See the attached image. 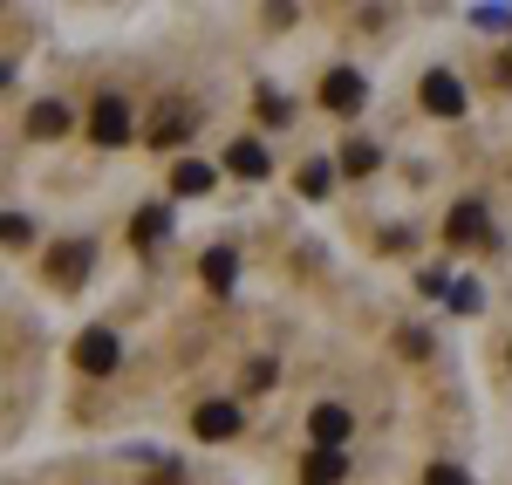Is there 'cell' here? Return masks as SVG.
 I'll use <instances>...</instances> for the list:
<instances>
[{
    "label": "cell",
    "mask_w": 512,
    "mask_h": 485,
    "mask_svg": "<svg viewBox=\"0 0 512 485\" xmlns=\"http://www.w3.org/2000/svg\"><path fill=\"white\" fill-rule=\"evenodd\" d=\"M192 130H198V110L185 103V96H164L158 110H151V123H144V137H151L158 151H171V144H185Z\"/></svg>",
    "instance_id": "obj_1"
},
{
    "label": "cell",
    "mask_w": 512,
    "mask_h": 485,
    "mask_svg": "<svg viewBox=\"0 0 512 485\" xmlns=\"http://www.w3.org/2000/svg\"><path fill=\"white\" fill-rule=\"evenodd\" d=\"M89 144H103V151L130 144V103H123L117 89H103V96H96V110H89Z\"/></svg>",
    "instance_id": "obj_2"
},
{
    "label": "cell",
    "mask_w": 512,
    "mask_h": 485,
    "mask_svg": "<svg viewBox=\"0 0 512 485\" xmlns=\"http://www.w3.org/2000/svg\"><path fill=\"white\" fill-rule=\"evenodd\" d=\"M89 267H96V246L89 240H62V246H48V260H41V274H48L55 287H82Z\"/></svg>",
    "instance_id": "obj_3"
},
{
    "label": "cell",
    "mask_w": 512,
    "mask_h": 485,
    "mask_svg": "<svg viewBox=\"0 0 512 485\" xmlns=\"http://www.w3.org/2000/svg\"><path fill=\"white\" fill-rule=\"evenodd\" d=\"M117 363H123V342L110 335V328H82L76 335V369L82 376H110Z\"/></svg>",
    "instance_id": "obj_4"
},
{
    "label": "cell",
    "mask_w": 512,
    "mask_h": 485,
    "mask_svg": "<svg viewBox=\"0 0 512 485\" xmlns=\"http://www.w3.org/2000/svg\"><path fill=\"white\" fill-rule=\"evenodd\" d=\"M321 103H328L335 117H355V110L369 103V82L355 76V69H328V82H321Z\"/></svg>",
    "instance_id": "obj_5"
},
{
    "label": "cell",
    "mask_w": 512,
    "mask_h": 485,
    "mask_svg": "<svg viewBox=\"0 0 512 485\" xmlns=\"http://www.w3.org/2000/svg\"><path fill=\"white\" fill-rule=\"evenodd\" d=\"M417 96H424V110H431V117H465V82L451 76V69H431Z\"/></svg>",
    "instance_id": "obj_6"
},
{
    "label": "cell",
    "mask_w": 512,
    "mask_h": 485,
    "mask_svg": "<svg viewBox=\"0 0 512 485\" xmlns=\"http://www.w3.org/2000/svg\"><path fill=\"white\" fill-rule=\"evenodd\" d=\"M444 240L451 246H472V240H492V226H485V205L465 199V205H451V219H444Z\"/></svg>",
    "instance_id": "obj_7"
},
{
    "label": "cell",
    "mask_w": 512,
    "mask_h": 485,
    "mask_svg": "<svg viewBox=\"0 0 512 485\" xmlns=\"http://www.w3.org/2000/svg\"><path fill=\"white\" fill-rule=\"evenodd\" d=\"M192 431L205 438V445H226L239 431V404H198L192 410Z\"/></svg>",
    "instance_id": "obj_8"
},
{
    "label": "cell",
    "mask_w": 512,
    "mask_h": 485,
    "mask_svg": "<svg viewBox=\"0 0 512 485\" xmlns=\"http://www.w3.org/2000/svg\"><path fill=\"white\" fill-rule=\"evenodd\" d=\"M308 431H315V445H328V451H342V438L355 431V417L342 404H315L308 410Z\"/></svg>",
    "instance_id": "obj_9"
},
{
    "label": "cell",
    "mask_w": 512,
    "mask_h": 485,
    "mask_svg": "<svg viewBox=\"0 0 512 485\" xmlns=\"http://www.w3.org/2000/svg\"><path fill=\"white\" fill-rule=\"evenodd\" d=\"M226 171H233V178H267L274 158H267V144H260V137H239V144H226Z\"/></svg>",
    "instance_id": "obj_10"
},
{
    "label": "cell",
    "mask_w": 512,
    "mask_h": 485,
    "mask_svg": "<svg viewBox=\"0 0 512 485\" xmlns=\"http://www.w3.org/2000/svg\"><path fill=\"white\" fill-rule=\"evenodd\" d=\"M198 274H205V287H212V294H233V281H239V253H233V246H212V253L198 260Z\"/></svg>",
    "instance_id": "obj_11"
},
{
    "label": "cell",
    "mask_w": 512,
    "mask_h": 485,
    "mask_svg": "<svg viewBox=\"0 0 512 485\" xmlns=\"http://www.w3.org/2000/svg\"><path fill=\"white\" fill-rule=\"evenodd\" d=\"M342 472H349V458H342V451H328V445H315L308 458H301V485H335Z\"/></svg>",
    "instance_id": "obj_12"
},
{
    "label": "cell",
    "mask_w": 512,
    "mask_h": 485,
    "mask_svg": "<svg viewBox=\"0 0 512 485\" xmlns=\"http://www.w3.org/2000/svg\"><path fill=\"white\" fill-rule=\"evenodd\" d=\"M171 192H178V199H205V192H212V164L178 158L171 164Z\"/></svg>",
    "instance_id": "obj_13"
},
{
    "label": "cell",
    "mask_w": 512,
    "mask_h": 485,
    "mask_svg": "<svg viewBox=\"0 0 512 485\" xmlns=\"http://www.w3.org/2000/svg\"><path fill=\"white\" fill-rule=\"evenodd\" d=\"M335 164H342V171H349V178H369V171H376V164H383V151H376V144H362V137H349V144H342V151H335Z\"/></svg>",
    "instance_id": "obj_14"
},
{
    "label": "cell",
    "mask_w": 512,
    "mask_h": 485,
    "mask_svg": "<svg viewBox=\"0 0 512 485\" xmlns=\"http://www.w3.org/2000/svg\"><path fill=\"white\" fill-rule=\"evenodd\" d=\"M164 233H171V212H164V205H144V212L130 219V240L137 246H158Z\"/></svg>",
    "instance_id": "obj_15"
},
{
    "label": "cell",
    "mask_w": 512,
    "mask_h": 485,
    "mask_svg": "<svg viewBox=\"0 0 512 485\" xmlns=\"http://www.w3.org/2000/svg\"><path fill=\"white\" fill-rule=\"evenodd\" d=\"M62 130H69V110L62 103H35L28 110V137H62Z\"/></svg>",
    "instance_id": "obj_16"
},
{
    "label": "cell",
    "mask_w": 512,
    "mask_h": 485,
    "mask_svg": "<svg viewBox=\"0 0 512 485\" xmlns=\"http://www.w3.org/2000/svg\"><path fill=\"white\" fill-rule=\"evenodd\" d=\"M328 185H335V164H328V158L301 164V192H308V199H328Z\"/></svg>",
    "instance_id": "obj_17"
},
{
    "label": "cell",
    "mask_w": 512,
    "mask_h": 485,
    "mask_svg": "<svg viewBox=\"0 0 512 485\" xmlns=\"http://www.w3.org/2000/svg\"><path fill=\"white\" fill-rule=\"evenodd\" d=\"M444 301H451V315H478V301H485V294H478V281H451Z\"/></svg>",
    "instance_id": "obj_18"
},
{
    "label": "cell",
    "mask_w": 512,
    "mask_h": 485,
    "mask_svg": "<svg viewBox=\"0 0 512 485\" xmlns=\"http://www.w3.org/2000/svg\"><path fill=\"white\" fill-rule=\"evenodd\" d=\"M424 485H472V472H465V465H431Z\"/></svg>",
    "instance_id": "obj_19"
},
{
    "label": "cell",
    "mask_w": 512,
    "mask_h": 485,
    "mask_svg": "<svg viewBox=\"0 0 512 485\" xmlns=\"http://www.w3.org/2000/svg\"><path fill=\"white\" fill-rule=\"evenodd\" d=\"M274 376H280V369H274V356H260V363L246 369V390H274Z\"/></svg>",
    "instance_id": "obj_20"
},
{
    "label": "cell",
    "mask_w": 512,
    "mask_h": 485,
    "mask_svg": "<svg viewBox=\"0 0 512 485\" xmlns=\"http://www.w3.org/2000/svg\"><path fill=\"white\" fill-rule=\"evenodd\" d=\"M0 233H7V246H28V240H35V226H28L21 212H7V226H0Z\"/></svg>",
    "instance_id": "obj_21"
},
{
    "label": "cell",
    "mask_w": 512,
    "mask_h": 485,
    "mask_svg": "<svg viewBox=\"0 0 512 485\" xmlns=\"http://www.w3.org/2000/svg\"><path fill=\"white\" fill-rule=\"evenodd\" d=\"M472 21H478V28H512L506 7H472Z\"/></svg>",
    "instance_id": "obj_22"
},
{
    "label": "cell",
    "mask_w": 512,
    "mask_h": 485,
    "mask_svg": "<svg viewBox=\"0 0 512 485\" xmlns=\"http://www.w3.org/2000/svg\"><path fill=\"white\" fill-rule=\"evenodd\" d=\"M260 117H267V123H287L294 110H287V96H260Z\"/></svg>",
    "instance_id": "obj_23"
},
{
    "label": "cell",
    "mask_w": 512,
    "mask_h": 485,
    "mask_svg": "<svg viewBox=\"0 0 512 485\" xmlns=\"http://www.w3.org/2000/svg\"><path fill=\"white\" fill-rule=\"evenodd\" d=\"M396 342H403V356H424V349H431V335H424V328H403Z\"/></svg>",
    "instance_id": "obj_24"
},
{
    "label": "cell",
    "mask_w": 512,
    "mask_h": 485,
    "mask_svg": "<svg viewBox=\"0 0 512 485\" xmlns=\"http://www.w3.org/2000/svg\"><path fill=\"white\" fill-rule=\"evenodd\" d=\"M151 485H178V465H164V472H158V479H151Z\"/></svg>",
    "instance_id": "obj_25"
}]
</instances>
